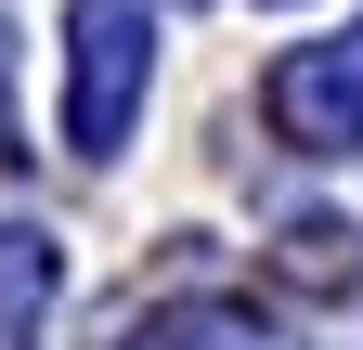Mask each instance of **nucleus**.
<instances>
[{
  "label": "nucleus",
  "mask_w": 363,
  "mask_h": 350,
  "mask_svg": "<svg viewBox=\"0 0 363 350\" xmlns=\"http://www.w3.org/2000/svg\"><path fill=\"white\" fill-rule=\"evenodd\" d=\"M143 78H156L143 0H65V143H78V156H117V143H130Z\"/></svg>",
  "instance_id": "nucleus-1"
},
{
  "label": "nucleus",
  "mask_w": 363,
  "mask_h": 350,
  "mask_svg": "<svg viewBox=\"0 0 363 350\" xmlns=\"http://www.w3.org/2000/svg\"><path fill=\"white\" fill-rule=\"evenodd\" d=\"M259 117H272V143H298V156H363V26L350 39H298V52L259 78Z\"/></svg>",
  "instance_id": "nucleus-2"
},
{
  "label": "nucleus",
  "mask_w": 363,
  "mask_h": 350,
  "mask_svg": "<svg viewBox=\"0 0 363 350\" xmlns=\"http://www.w3.org/2000/svg\"><path fill=\"white\" fill-rule=\"evenodd\" d=\"M52 286H65V247L39 234V221H0V350H39Z\"/></svg>",
  "instance_id": "nucleus-3"
},
{
  "label": "nucleus",
  "mask_w": 363,
  "mask_h": 350,
  "mask_svg": "<svg viewBox=\"0 0 363 350\" xmlns=\"http://www.w3.org/2000/svg\"><path fill=\"white\" fill-rule=\"evenodd\" d=\"M130 350H272L259 312H234V298H182V312H156Z\"/></svg>",
  "instance_id": "nucleus-4"
},
{
  "label": "nucleus",
  "mask_w": 363,
  "mask_h": 350,
  "mask_svg": "<svg viewBox=\"0 0 363 350\" xmlns=\"http://www.w3.org/2000/svg\"><path fill=\"white\" fill-rule=\"evenodd\" d=\"M0 78H13V39H0ZM0 156H13V104H0Z\"/></svg>",
  "instance_id": "nucleus-5"
}]
</instances>
